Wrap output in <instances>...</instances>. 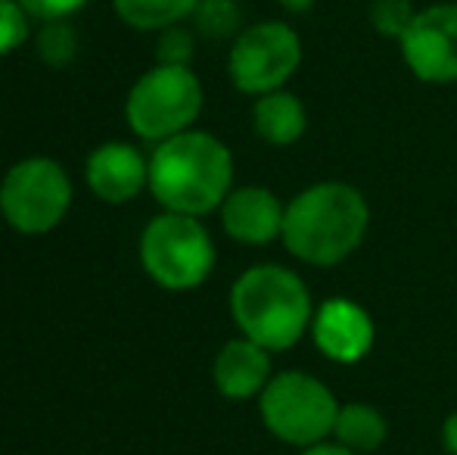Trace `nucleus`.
I'll return each mask as SVG.
<instances>
[{
  "label": "nucleus",
  "instance_id": "obj_1",
  "mask_svg": "<svg viewBox=\"0 0 457 455\" xmlns=\"http://www.w3.org/2000/svg\"><path fill=\"white\" fill-rule=\"evenodd\" d=\"M153 200L169 213L203 215L221 209L234 190V153L221 138L190 128L156 144L150 153Z\"/></svg>",
  "mask_w": 457,
  "mask_h": 455
},
{
  "label": "nucleus",
  "instance_id": "obj_2",
  "mask_svg": "<svg viewBox=\"0 0 457 455\" xmlns=\"http://www.w3.org/2000/svg\"><path fill=\"white\" fill-rule=\"evenodd\" d=\"M370 206L355 184L318 181L299 190L283 215V247L314 268H333L361 247Z\"/></svg>",
  "mask_w": 457,
  "mask_h": 455
},
{
  "label": "nucleus",
  "instance_id": "obj_3",
  "mask_svg": "<svg viewBox=\"0 0 457 455\" xmlns=\"http://www.w3.org/2000/svg\"><path fill=\"white\" fill-rule=\"evenodd\" d=\"M230 316L243 337L271 352L293 350L308 334L314 303L305 281L287 265H253L230 287Z\"/></svg>",
  "mask_w": 457,
  "mask_h": 455
},
{
  "label": "nucleus",
  "instance_id": "obj_4",
  "mask_svg": "<svg viewBox=\"0 0 457 455\" xmlns=\"http://www.w3.org/2000/svg\"><path fill=\"white\" fill-rule=\"evenodd\" d=\"M140 265L156 287L169 293L196 291L215 272V240L203 219L184 213H159L140 231Z\"/></svg>",
  "mask_w": 457,
  "mask_h": 455
},
{
  "label": "nucleus",
  "instance_id": "obj_5",
  "mask_svg": "<svg viewBox=\"0 0 457 455\" xmlns=\"http://www.w3.org/2000/svg\"><path fill=\"white\" fill-rule=\"evenodd\" d=\"M205 91L193 66L156 63L131 85L125 97V122L140 140L162 144L196 125Z\"/></svg>",
  "mask_w": 457,
  "mask_h": 455
},
{
  "label": "nucleus",
  "instance_id": "obj_6",
  "mask_svg": "<svg viewBox=\"0 0 457 455\" xmlns=\"http://www.w3.org/2000/svg\"><path fill=\"white\" fill-rule=\"evenodd\" d=\"M259 415L274 440L308 450L333 437L339 402L320 377L305 371H280L262 390Z\"/></svg>",
  "mask_w": 457,
  "mask_h": 455
},
{
  "label": "nucleus",
  "instance_id": "obj_7",
  "mask_svg": "<svg viewBox=\"0 0 457 455\" xmlns=\"http://www.w3.org/2000/svg\"><path fill=\"white\" fill-rule=\"evenodd\" d=\"M72 178L54 156H25L0 178V215L19 234H50L72 206Z\"/></svg>",
  "mask_w": 457,
  "mask_h": 455
},
{
  "label": "nucleus",
  "instance_id": "obj_8",
  "mask_svg": "<svg viewBox=\"0 0 457 455\" xmlns=\"http://www.w3.org/2000/svg\"><path fill=\"white\" fill-rule=\"evenodd\" d=\"M302 35L283 19H262V22L243 25L240 35L230 41L228 50V79L246 97L280 91L299 72Z\"/></svg>",
  "mask_w": 457,
  "mask_h": 455
},
{
  "label": "nucleus",
  "instance_id": "obj_9",
  "mask_svg": "<svg viewBox=\"0 0 457 455\" xmlns=\"http://www.w3.org/2000/svg\"><path fill=\"white\" fill-rule=\"evenodd\" d=\"M398 54L423 85H457V0L420 6L398 41Z\"/></svg>",
  "mask_w": 457,
  "mask_h": 455
},
{
  "label": "nucleus",
  "instance_id": "obj_10",
  "mask_svg": "<svg viewBox=\"0 0 457 455\" xmlns=\"http://www.w3.org/2000/svg\"><path fill=\"white\" fill-rule=\"evenodd\" d=\"M308 334H312L314 346L337 365L361 362L367 352L373 350V341H377L370 312L349 297L324 299L314 309Z\"/></svg>",
  "mask_w": 457,
  "mask_h": 455
},
{
  "label": "nucleus",
  "instance_id": "obj_11",
  "mask_svg": "<svg viewBox=\"0 0 457 455\" xmlns=\"http://www.w3.org/2000/svg\"><path fill=\"white\" fill-rule=\"evenodd\" d=\"M85 184L103 203H131L150 188V156L128 140H106L85 159Z\"/></svg>",
  "mask_w": 457,
  "mask_h": 455
},
{
  "label": "nucleus",
  "instance_id": "obj_12",
  "mask_svg": "<svg viewBox=\"0 0 457 455\" xmlns=\"http://www.w3.org/2000/svg\"><path fill=\"white\" fill-rule=\"evenodd\" d=\"M218 213H221V228L230 240L243 247H268L280 240L287 203H280V197L262 184H243L230 190Z\"/></svg>",
  "mask_w": 457,
  "mask_h": 455
},
{
  "label": "nucleus",
  "instance_id": "obj_13",
  "mask_svg": "<svg viewBox=\"0 0 457 455\" xmlns=\"http://www.w3.org/2000/svg\"><path fill=\"white\" fill-rule=\"evenodd\" d=\"M274 377L271 371V350L259 346L249 337H234L218 350L212 362V383L224 400H255L268 381Z\"/></svg>",
  "mask_w": 457,
  "mask_h": 455
},
{
  "label": "nucleus",
  "instance_id": "obj_14",
  "mask_svg": "<svg viewBox=\"0 0 457 455\" xmlns=\"http://www.w3.org/2000/svg\"><path fill=\"white\" fill-rule=\"evenodd\" d=\"M253 128L265 144L271 147H293L302 140L308 128V110L302 104L299 94L287 91H271L255 97L253 106Z\"/></svg>",
  "mask_w": 457,
  "mask_h": 455
},
{
  "label": "nucleus",
  "instance_id": "obj_15",
  "mask_svg": "<svg viewBox=\"0 0 457 455\" xmlns=\"http://www.w3.org/2000/svg\"><path fill=\"white\" fill-rule=\"evenodd\" d=\"M389 437V421L370 402H345L339 406L337 425H333V440L343 443L345 450L367 455L377 452Z\"/></svg>",
  "mask_w": 457,
  "mask_h": 455
},
{
  "label": "nucleus",
  "instance_id": "obj_16",
  "mask_svg": "<svg viewBox=\"0 0 457 455\" xmlns=\"http://www.w3.org/2000/svg\"><path fill=\"white\" fill-rule=\"evenodd\" d=\"M199 0H112V10L134 31H162L187 22Z\"/></svg>",
  "mask_w": 457,
  "mask_h": 455
},
{
  "label": "nucleus",
  "instance_id": "obj_17",
  "mask_svg": "<svg viewBox=\"0 0 457 455\" xmlns=\"http://www.w3.org/2000/svg\"><path fill=\"white\" fill-rule=\"evenodd\" d=\"M31 41H35V56L50 69H66L69 63H75L81 47L79 29L72 25V19H47L37 25Z\"/></svg>",
  "mask_w": 457,
  "mask_h": 455
},
{
  "label": "nucleus",
  "instance_id": "obj_18",
  "mask_svg": "<svg viewBox=\"0 0 457 455\" xmlns=\"http://www.w3.org/2000/svg\"><path fill=\"white\" fill-rule=\"evenodd\" d=\"M190 19L196 35L209 41H234L243 31V10L237 0H199Z\"/></svg>",
  "mask_w": 457,
  "mask_h": 455
},
{
  "label": "nucleus",
  "instance_id": "obj_19",
  "mask_svg": "<svg viewBox=\"0 0 457 455\" xmlns=\"http://www.w3.org/2000/svg\"><path fill=\"white\" fill-rule=\"evenodd\" d=\"M417 10L411 0H370L367 6V22L377 35L389 38V41H402V35L408 31V25L414 22Z\"/></svg>",
  "mask_w": 457,
  "mask_h": 455
},
{
  "label": "nucleus",
  "instance_id": "obj_20",
  "mask_svg": "<svg viewBox=\"0 0 457 455\" xmlns=\"http://www.w3.org/2000/svg\"><path fill=\"white\" fill-rule=\"evenodd\" d=\"M156 63L165 66H190L196 56V29H187L184 22L169 25V29L156 31Z\"/></svg>",
  "mask_w": 457,
  "mask_h": 455
},
{
  "label": "nucleus",
  "instance_id": "obj_21",
  "mask_svg": "<svg viewBox=\"0 0 457 455\" xmlns=\"http://www.w3.org/2000/svg\"><path fill=\"white\" fill-rule=\"evenodd\" d=\"M35 19L25 13V6L19 0H0V56H10L12 50H19L29 41Z\"/></svg>",
  "mask_w": 457,
  "mask_h": 455
},
{
  "label": "nucleus",
  "instance_id": "obj_22",
  "mask_svg": "<svg viewBox=\"0 0 457 455\" xmlns=\"http://www.w3.org/2000/svg\"><path fill=\"white\" fill-rule=\"evenodd\" d=\"M35 22H47V19H72L79 10H85L87 0H19Z\"/></svg>",
  "mask_w": 457,
  "mask_h": 455
},
{
  "label": "nucleus",
  "instance_id": "obj_23",
  "mask_svg": "<svg viewBox=\"0 0 457 455\" xmlns=\"http://www.w3.org/2000/svg\"><path fill=\"white\" fill-rule=\"evenodd\" d=\"M442 446H445L448 455H457V412L442 421Z\"/></svg>",
  "mask_w": 457,
  "mask_h": 455
},
{
  "label": "nucleus",
  "instance_id": "obj_24",
  "mask_svg": "<svg viewBox=\"0 0 457 455\" xmlns=\"http://www.w3.org/2000/svg\"><path fill=\"white\" fill-rule=\"evenodd\" d=\"M299 455H358V452L345 450L343 443H330V440H324V443H314V446H308V450H302Z\"/></svg>",
  "mask_w": 457,
  "mask_h": 455
},
{
  "label": "nucleus",
  "instance_id": "obj_25",
  "mask_svg": "<svg viewBox=\"0 0 457 455\" xmlns=\"http://www.w3.org/2000/svg\"><path fill=\"white\" fill-rule=\"evenodd\" d=\"M280 10H287L289 16H305V13H312L314 10V4L318 0H274Z\"/></svg>",
  "mask_w": 457,
  "mask_h": 455
}]
</instances>
